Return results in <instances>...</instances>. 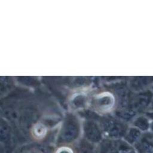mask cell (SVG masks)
Instances as JSON below:
<instances>
[{
    "label": "cell",
    "mask_w": 153,
    "mask_h": 153,
    "mask_svg": "<svg viewBox=\"0 0 153 153\" xmlns=\"http://www.w3.org/2000/svg\"><path fill=\"white\" fill-rule=\"evenodd\" d=\"M142 136L140 134V131L134 129L130 130L128 133H125V135L123 137V140L127 143L128 145L134 146L140 140Z\"/></svg>",
    "instance_id": "1"
},
{
    "label": "cell",
    "mask_w": 153,
    "mask_h": 153,
    "mask_svg": "<svg viewBox=\"0 0 153 153\" xmlns=\"http://www.w3.org/2000/svg\"><path fill=\"white\" fill-rule=\"evenodd\" d=\"M120 153H139L134 146H130Z\"/></svg>",
    "instance_id": "2"
},
{
    "label": "cell",
    "mask_w": 153,
    "mask_h": 153,
    "mask_svg": "<svg viewBox=\"0 0 153 153\" xmlns=\"http://www.w3.org/2000/svg\"><path fill=\"white\" fill-rule=\"evenodd\" d=\"M56 153H73V152L70 148L63 147L59 149Z\"/></svg>",
    "instance_id": "3"
}]
</instances>
